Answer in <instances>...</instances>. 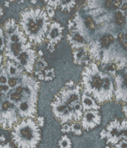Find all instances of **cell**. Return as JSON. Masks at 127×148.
<instances>
[{
  "label": "cell",
  "mask_w": 127,
  "mask_h": 148,
  "mask_svg": "<svg viewBox=\"0 0 127 148\" xmlns=\"http://www.w3.org/2000/svg\"><path fill=\"white\" fill-rule=\"evenodd\" d=\"M84 92L93 96L100 103L112 101L114 95V84L112 75L99 69L95 63H91L82 72Z\"/></svg>",
  "instance_id": "cell-1"
},
{
  "label": "cell",
  "mask_w": 127,
  "mask_h": 148,
  "mask_svg": "<svg viewBox=\"0 0 127 148\" xmlns=\"http://www.w3.org/2000/svg\"><path fill=\"white\" fill-rule=\"evenodd\" d=\"M49 25L50 18L45 10L30 8L21 13L20 27L31 44L39 45L44 42Z\"/></svg>",
  "instance_id": "cell-2"
},
{
  "label": "cell",
  "mask_w": 127,
  "mask_h": 148,
  "mask_svg": "<svg viewBox=\"0 0 127 148\" xmlns=\"http://www.w3.org/2000/svg\"><path fill=\"white\" fill-rule=\"evenodd\" d=\"M11 137L18 148H36L41 140V130L36 118L20 119L11 129Z\"/></svg>",
  "instance_id": "cell-3"
},
{
  "label": "cell",
  "mask_w": 127,
  "mask_h": 148,
  "mask_svg": "<svg viewBox=\"0 0 127 148\" xmlns=\"http://www.w3.org/2000/svg\"><path fill=\"white\" fill-rule=\"evenodd\" d=\"M81 88L78 84L74 82H68L55 95L56 98L71 108L75 121H80L83 114V108L81 101Z\"/></svg>",
  "instance_id": "cell-4"
},
{
  "label": "cell",
  "mask_w": 127,
  "mask_h": 148,
  "mask_svg": "<svg viewBox=\"0 0 127 148\" xmlns=\"http://www.w3.org/2000/svg\"><path fill=\"white\" fill-rule=\"evenodd\" d=\"M39 83L31 76H29L26 73L22 75L21 83L15 88L11 89L7 95V98L15 105L23 100H34L38 99Z\"/></svg>",
  "instance_id": "cell-5"
},
{
  "label": "cell",
  "mask_w": 127,
  "mask_h": 148,
  "mask_svg": "<svg viewBox=\"0 0 127 148\" xmlns=\"http://www.w3.org/2000/svg\"><path fill=\"white\" fill-rule=\"evenodd\" d=\"M102 139L107 140L108 144L114 146L118 142L127 140V121L114 120L100 133Z\"/></svg>",
  "instance_id": "cell-6"
},
{
  "label": "cell",
  "mask_w": 127,
  "mask_h": 148,
  "mask_svg": "<svg viewBox=\"0 0 127 148\" xmlns=\"http://www.w3.org/2000/svg\"><path fill=\"white\" fill-rule=\"evenodd\" d=\"M19 120L16 106L7 97L0 100V127L11 130Z\"/></svg>",
  "instance_id": "cell-7"
},
{
  "label": "cell",
  "mask_w": 127,
  "mask_h": 148,
  "mask_svg": "<svg viewBox=\"0 0 127 148\" xmlns=\"http://www.w3.org/2000/svg\"><path fill=\"white\" fill-rule=\"evenodd\" d=\"M37 59V53L35 49H33L31 47L24 49L22 51L19 56L15 60L16 62H17L23 69L29 74H32L34 72L35 64Z\"/></svg>",
  "instance_id": "cell-8"
},
{
  "label": "cell",
  "mask_w": 127,
  "mask_h": 148,
  "mask_svg": "<svg viewBox=\"0 0 127 148\" xmlns=\"http://www.w3.org/2000/svg\"><path fill=\"white\" fill-rule=\"evenodd\" d=\"M29 47H31V43L28 39L24 41H18V42L6 41L5 49L3 50L4 56L9 60L15 61L22 51H23L24 49Z\"/></svg>",
  "instance_id": "cell-9"
},
{
  "label": "cell",
  "mask_w": 127,
  "mask_h": 148,
  "mask_svg": "<svg viewBox=\"0 0 127 148\" xmlns=\"http://www.w3.org/2000/svg\"><path fill=\"white\" fill-rule=\"evenodd\" d=\"M101 122V116L99 110L84 111L80 121L83 130H91L99 126Z\"/></svg>",
  "instance_id": "cell-10"
},
{
  "label": "cell",
  "mask_w": 127,
  "mask_h": 148,
  "mask_svg": "<svg viewBox=\"0 0 127 148\" xmlns=\"http://www.w3.org/2000/svg\"><path fill=\"white\" fill-rule=\"evenodd\" d=\"M16 109L20 119L25 118H36L37 112V101L34 100H23L17 103Z\"/></svg>",
  "instance_id": "cell-11"
},
{
  "label": "cell",
  "mask_w": 127,
  "mask_h": 148,
  "mask_svg": "<svg viewBox=\"0 0 127 148\" xmlns=\"http://www.w3.org/2000/svg\"><path fill=\"white\" fill-rule=\"evenodd\" d=\"M48 40V49L49 51H53L55 45L62 38V28L61 24L57 22H52L49 25L48 30L46 35Z\"/></svg>",
  "instance_id": "cell-12"
},
{
  "label": "cell",
  "mask_w": 127,
  "mask_h": 148,
  "mask_svg": "<svg viewBox=\"0 0 127 148\" xmlns=\"http://www.w3.org/2000/svg\"><path fill=\"white\" fill-rule=\"evenodd\" d=\"M114 95L118 101L127 99V69L119 74L115 78Z\"/></svg>",
  "instance_id": "cell-13"
},
{
  "label": "cell",
  "mask_w": 127,
  "mask_h": 148,
  "mask_svg": "<svg viewBox=\"0 0 127 148\" xmlns=\"http://www.w3.org/2000/svg\"><path fill=\"white\" fill-rule=\"evenodd\" d=\"M81 101L83 112L87 111V110H99L100 109V105L95 101V99L84 91L81 93Z\"/></svg>",
  "instance_id": "cell-14"
},
{
  "label": "cell",
  "mask_w": 127,
  "mask_h": 148,
  "mask_svg": "<svg viewBox=\"0 0 127 148\" xmlns=\"http://www.w3.org/2000/svg\"><path fill=\"white\" fill-rule=\"evenodd\" d=\"M4 69L10 76H19L23 73V68L15 61L12 60H7L4 63Z\"/></svg>",
  "instance_id": "cell-15"
},
{
  "label": "cell",
  "mask_w": 127,
  "mask_h": 148,
  "mask_svg": "<svg viewBox=\"0 0 127 148\" xmlns=\"http://www.w3.org/2000/svg\"><path fill=\"white\" fill-rule=\"evenodd\" d=\"M61 131L63 133H73L76 135H81L83 132V128L80 121H72L69 123L63 124Z\"/></svg>",
  "instance_id": "cell-16"
},
{
  "label": "cell",
  "mask_w": 127,
  "mask_h": 148,
  "mask_svg": "<svg viewBox=\"0 0 127 148\" xmlns=\"http://www.w3.org/2000/svg\"><path fill=\"white\" fill-rule=\"evenodd\" d=\"M87 47L78 48V49H75L74 51V62L77 64H82L84 62H87Z\"/></svg>",
  "instance_id": "cell-17"
},
{
  "label": "cell",
  "mask_w": 127,
  "mask_h": 148,
  "mask_svg": "<svg viewBox=\"0 0 127 148\" xmlns=\"http://www.w3.org/2000/svg\"><path fill=\"white\" fill-rule=\"evenodd\" d=\"M83 20H84V26L89 31H94L97 29V23H96V22L90 16H84Z\"/></svg>",
  "instance_id": "cell-18"
},
{
  "label": "cell",
  "mask_w": 127,
  "mask_h": 148,
  "mask_svg": "<svg viewBox=\"0 0 127 148\" xmlns=\"http://www.w3.org/2000/svg\"><path fill=\"white\" fill-rule=\"evenodd\" d=\"M114 42V36L113 35H106L103 36L100 41V43L101 45V47L103 48H107L109 47L112 43Z\"/></svg>",
  "instance_id": "cell-19"
},
{
  "label": "cell",
  "mask_w": 127,
  "mask_h": 148,
  "mask_svg": "<svg viewBox=\"0 0 127 148\" xmlns=\"http://www.w3.org/2000/svg\"><path fill=\"white\" fill-rule=\"evenodd\" d=\"M24 73V72H23ZM22 74V75H23ZM22 75L19 76H10L9 80H8V86L10 88V89H13L15 88H16L20 83H21V80H22Z\"/></svg>",
  "instance_id": "cell-20"
},
{
  "label": "cell",
  "mask_w": 127,
  "mask_h": 148,
  "mask_svg": "<svg viewBox=\"0 0 127 148\" xmlns=\"http://www.w3.org/2000/svg\"><path fill=\"white\" fill-rule=\"evenodd\" d=\"M114 22L118 26H123L125 24V21H126V16L124 15V13L120 10H118L115 12L114 16Z\"/></svg>",
  "instance_id": "cell-21"
},
{
  "label": "cell",
  "mask_w": 127,
  "mask_h": 148,
  "mask_svg": "<svg viewBox=\"0 0 127 148\" xmlns=\"http://www.w3.org/2000/svg\"><path fill=\"white\" fill-rule=\"evenodd\" d=\"M58 146L59 148H71L72 147V142L70 138L68 135H63L59 142H58Z\"/></svg>",
  "instance_id": "cell-22"
},
{
  "label": "cell",
  "mask_w": 127,
  "mask_h": 148,
  "mask_svg": "<svg viewBox=\"0 0 127 148\" xmlns=\"http://www.w3.org/2000/svg\"><path fill=\"white\" fill-rule=\"evenodd\" d=\"M8 80H9V75H8V74L4 69V66H3L0 71V86L7 84Z\"/></svg>",
  "instance_id": "cell-23"
},
{
  "label": "cell",
  "mask_w": 127,
  "mask_h": 148,
  "mask_svg": "<svg viewBox=\"0 0 127 148\" xmlns=\"http://www.w3.org/2000/svg\"><path fill=\"white\" fill-rule=\"evenodd\" d=\"M55 77V71L53 69H45L43 71V80L51 81Z\"/></svg>",
  "instance_id": "cell-24"
},
{
  "label": "cell",
  "mask_w": 127,
  "mask_h": 148,
  "mask_svg": "<svg viewBox=\"0 0 127 148\" xmlns=\"http://www.w3.org/2000/svg\"><path fill=\"white\" fill-rule=\"evenodd\" d=\"M74 5V0H62L61 3V8L62 10H70Z\"/></svg>",
  "instance_id": "cell-25"
},
{
  "label": "cell",
  "mask_w": 127,
  "mask_h": 148,
  "mask_svg": "<svg viewBox=\"0 0 127 148\" xmlns=\"http://www.w3.org/2000/svg\"><path fill=\"white\" fill-rule=\"evenodd\" d=\"M6 45V41H5V36L3 28L0 26V52L3 51L5 49Z\"/></svg>",
  "instance_id": "cell-26"
},
{
  "label": "cell",
  "mask_w": 127,
  "mask_h": 148,
  "mask_svg": "<svg viewBox=\"0 0 127 148\" xmlns=\"http://www.w3.org/2000/svg\"><path fill=\"white\" fill-rule=\"evenodd\" d=\"M45 1L48 3V6H51L53 8H55V7L61 5V3L62 2V0H45Z\"/></svg>",
  "instance_id": "cell-27"
},
{
  "label": "cell",
  "mask_w": 127,
  "mask_h": 148,
  "mask_svg": "<svg viewBox=\"0 0 127 148\" xmlns=\"http://www.w3.org/2000/svg\"><path fill=\"white\" fill-rule=\"evenodd\" d=\"M45 11L48 14V16L49 18L53 17L54 15H55V8H53L51 6H47V8L45 9Z\"/></svg>",
  "instance_id": "cell-28"
},
{
  "label": "cell",
  "mask_w": 127,
  "mask_h": 148,
  "mask_svg": "<svg viewBox=\"0 0 127 148\" xmlns=\"http://www.w3.org/2000/svg\"><path fill=\"white\" fill-rule=\"evenodd\" d=\"M113 147L114 148H127V140H123L118 142Z\"/></svg>",
  "instance_id": "cell-29"
},
{
  "label": "cell",
  "mask_w": 127,
  "mask_h": 148,
  "mask_svg": "<svg viewBox=\"0 0 127 148\" xmlns=\"http://www.w3.org/2000/svg\"><path fill=\"white\" fill-rule=\"evenodd\" d=\"M36 121L37 122V124L39 125V127H42L43 124H44V119L43 117H38V118H36Z\"/></svg>",
  "instance_id": "cell-30"
},
{
  "label": "cell",
  "mask_w": 127,
  "mask_h": 148,
  "mask_svg": "<svg viewBox=\"0 0 127 148\" xmlns=\"http://www.w3.org/2000/svg\"><path fill=\"white\" fill-rule=\"evenodd\" d=\"M123 102H124L123 107H122V108H123V112L125 113L126 116L127 117V99H126Z\"/></svg>",
  "instance_id": "cell-31"
},
{
  "label": "cell",
  "mask_w": 127,
  "mask_h": 148,
  "mask_svg": "<svg viewBox=\"0 0 127 148\" xmlns=\"http://www.w3.org/2000/svg\"><path fill=\"white\" fill-rule=\"evenodd\" d=\"M0 148H13L9 143H1Z\"/></svg>",
  "instance_id": "cell-32"
},
{
  "label": "cell",
  "mask_w": 127,
  "mask_h": 148,
  "mask_svg": "<svg viewBox=\"0 0 127 148\" xmlns=\"http://www.w3.org/2000/svg\"><path fill=\"white\" fill-rule=\"evenodd\" d=\"M3 66V56L0 55V69H1Z\"/></svg>",
  "instance_id": "cell-33"
},
{
  "label": "cell",
  "mask_w": 127,
  "mask_h": 148,
  "mask_svg": "<svg viewBox=\"0 0 127 148\" xmlns=\"http://www.w3.org/2000/svg\"><path fill=\"white\" fill-rule=\"evenodd\" d=\"M3 15V8H2V6L0 5V17L2 16Z\"/></svg>",
  "instance_id": "cell-34"
},
{
  "label": "cell",
  "mask_w": 127,
  "mask_h": 148,
  "mask_svg": "<svg viewBox=\"0 0 127 148\" xmlns=\"http://www.w3.org/2000/svg\"><path fill=\"white\" fill-rule=\"evenodd\" d=\"M11 2H15V3H23V0H10Z\"/></svg>",
  "instance_id": "cell-35"
},
{
  "label": "cell",
  "mask_w": 127,
  "mask_h": 148,
  "mask_svg": "<svg viewBox=\"0 0 127 148\" xmlns=\"http://www.w3.org/2000/svg\"><path fill=\"white\" fill-rule=\"evenodd\" d=\"M31 1V3H36V0H30Z\"/></svg>",
  "instance_id": "cell-36"
},
{
  "label": "cell",
  "mask_w": 127,
  "mask_h": 148,
  "mask_svg": "<svg viewBox=\"0 0 127 148\" xmlns=\"http://www.w3.org/2000/svg\"><path fill=\"white\" fill-rule=\"evenodd\" d=\"M105 148H111V147H106Z\"/></svg>",
  "instance_id": "cell-37"
},
{
  "label": "cell",
  "mask_w": 127,
  "mask_h": 148,
  "mask_svg": "<svg viewBox=\"0 0 127 148\" xmlns=\"http://www.w3.org/2000/svg\"><path fill=\"white\" fill-rule=\"evenodd\" d=\"M3 67H2V68H3ZM2 68H1V69H0V71H1V69H2Z\"/></svg>",
  "instance_id": "cell-38"
}]
</instances>
